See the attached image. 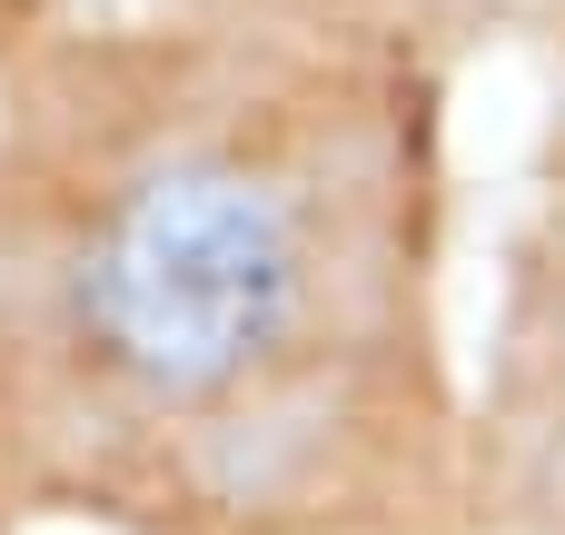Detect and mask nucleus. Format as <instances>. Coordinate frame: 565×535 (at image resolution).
<instances>
[{
	"label": "nucleus",
	"mask_w": 565,
	"mask_h": 535,
	"mask_svg": "<svg viewBox=\"0 0 565 535\" xmlns=\"http://www.w3.org/2000/svg\"><path fill=\"white\" fill-rule=\"evenodd\" d=\"M467 69L79 0L0 79V467L70 535H467Z\"/></svg>",
	"instance_id": "obj_1"
},
{
	"label": "nucleus",
	"mask_w": 565,
	"mask_h": 535,
	"mask_svg": "<svg viewBox=\"0 0 565 535\" xmlns=\"http://www.w3.org/2000/svg\"><path fill=\"white\" fill-rule=\"evenodd\" d=\"M467 535H565V50L546 60L467 328Z\"/></svg>",
	"instance_id": "obj_2"
},
{
	"label": "nucleus",
	"mask_w": 565,
	"mask_h": 535,
	"mask_svg": "<svg viewBox=\"0 0 565 535\" xmlns=\"http://www.w3.org/2000/svg\"><path fill=\"white\" fill-rule=\"evenodd\" d=\"M209 10H288V20H348V30H397L437 50L447 69H477L497 50H565V0H209Z\"/></svg>",
	"instance_id": "obj_3"
},
{
	"label": "nucleus",
	"mask_w": 565,
	"mask_h": 535,
	"mask_svg": "<svg viewBox=\"0 0 565 535\" xmlns=\"http://www.w3.org/2000/svg\"><path fill=\"white\" fill-rule=\"evenodd\" d=\"M70 10H79V0H0V79H10V69H20L60 20H70Z\"/></svg>",
	"instance_id": "obj_4"
},
{
	"label": "nucleus",
	"mask_w": 565,
	"mask_h": 535,
	"mask_svg": "<svg viewBox=\"0 0 565 535\" xmlns=\"http://www.w3.org/2000/svg\"><path fill=\"white\" fill-rule=\"evenodd\" d=\"M0 535H30V506H20V486H10V467H0Z\"/></svg>",
	"instance_id": "obj_5"
}]
</instances>
